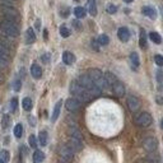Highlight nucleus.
Segmentation results:
<instances>
[{
  "label": "nucleus",
  "instance_id": "f257e3e1",
  "mask_svg": "<svg viewBox=\"0 0 163 163\" xmlns=\"http://www.w3.org/2000/svg\"><path fill=\"white\" fill-rule=\"evenodd\" d=\"M70 93L73 94V97H75L76 99H79L82 103H86V102H89L93 96L82 86L78 80H74L71 82V84H70Z\"/></svg>",
  "mask_w": 163,
  "mask_h": 163
},
{
  "label": "nucleus",
  "instance_id": "f03ea898",
  "mask_svg": "<svg viewBox=\"0 0 163 163\" xmlns=\"http://www.w3.org/2000/svg\"><path fill=\"white\" fill-rule=\"evenodd\" d=\"M78 82H79V83L83 86L93 97H97V96H99V94L102 93V91L97 87V84L93 82V79L88 75V73H87V74H82V75L78 78Z\"/></svg>",
  "mask_w": 163,
  "mask_h": 163
},
{
  "label": "nucleus",
  "instance_id": "7ed1b4c3",
  "mask_svg": "<svg viewBox=\"0 0 163 163\" xmlns=\"http://www.w3.org/2000/svg\"><path fill=\"white\" fill-rule=\"evenodd\" d=\"M0 31H2L3 36L9 37V38L10 37L14 38V37L19 36V28H18L17 23L15 22H10V20H7V19H4L3 22L0 23Z\"/></svg>",
  "mask_w": 163,
  "mask_h": 163
},
{
  "label": "nucleus",
  "instance_id": "20e7f679",
  "mask_svg": "<svg viewBox=\"0 0 163 163\" xmlns=\"http://www.w3.org/2000/svg\"><path fill=\"white\" fill-rule=\"evenodd\" d=\"M71 148L76 152V150H82L83 149V138H82V134L79 131L78 128L71 126L70 128V143Z\"/></svg>",
  "mask_w": 163,
  "mask_h": 163
},
{
  "label": "nucleus",
  "instance_id": "39448f33",
  "mask_svg": "<svg viewBox=\"0 0 163 163\" xmlns=\"http://www.w3.org/2000/svg\"><path fill=\"white\" fill-rule=\"evenodd\" d=\"M88 75L93 79V82L97 84V87L101 91H105V89L110 88L108 84H107V82H106V79H105V74H102L101 70H98V69H91L88 71Z\"/></svg>",
  "mask_w": 163,
  "mask_h": 163
},
{
  "label": "nucleus",
  "instance_id": "423d86ee",
  "mask_svg": "<svg viewBox=\"0 0 163 163\" xmlns=\"http://www.w3.org/2000/svg\"><path fill=\"white\" fill-rule=\"evenodd\" d=\"M0 12L4 15V18L10 22H17L19 19V14L14 7H8V5H0Z\"/></svg>",
  "mask_w": 163,
  "mask_h": 163
},
{
  "label": "nucleus",
  "instance_id": "0eeeda50",
  "mask_svg": "<svg viewBox=\"0 0 163 163\" xmlns=\"http://www.w3.org/2000/svg\"><path fill=\"white\" fill-rule=\"evenodd\" d=\"M152 122H153V117L148 112H141L135 117V124L140 128H148L149 125H152Z\"/></svg>",
  "mask_w": 163,
  "mask_h": 163
},
{
  "label": "nucleus",
  "instance_id": "6e6552de",
  "mask_svg": "<svg viewBox=\"0 0 163 163\" xmlns=\"http://www.w3.org/2000/svg\"><path fill=\"white\" fill-rule=\"evenodd\" d=\"M74 149L71 148L70 144H65V145H61L59 149V154L60 157L63 158L64 160H71L74 158Z\"/></svg>",
  "mask_w": 163,
  "mask_h": 163
},
{
  "label": "nucleus",
  "instance_id": "1a4fd4ad",
  "mask_svg": "<svg viewBox=\"0 0 163 163\" xmlns=\"http://www.w3.org/2000/svg\"><path fill=\"white\" fill-rule=\"evenodd\" d=\"M157 147H158V141L153 136H148V138H145L144 140H143V148H144L147 152H149V153L154 152L157 149Z\"/></svg>",
  "mask_w": 163,
  "mask_h": 163
},
{
  "label": "nucleus",
  "instance_id": "9d476101",
  "mask_svg": "<svg viewBox=\"0 0 163 163\" xmlns=\"http://www.w3.org/2000/svg\"><path fill=\"white\" fill-rule=\"evenodd\" d=\"M80 106H82V102H80L79 99H76L75 97H70V98H68L66 102H65L66 110H68V111H71V112L78 111V110L80 108Z\"/></svg>",
  "mask_w": 163,
  "mask_h": 163
},
{
  "label": "nucleus",
  "instance_id": "9b49d317",
  "mask_svg": "<svg viewBox=\"0 0 163 163\" xmlns=\"http://www.w3.org/2000/svg\"><path fill=\"white\" fill-rule=\"evenodd\" d=\"M126 105H128V107L131 112H136L140 108V101L135 96H129L128 99H126Z\"/></svg>",
  "mask_w": 163,
  "mask_h": 163
},
{
  "label": "nucleus",
  "instance_id": "f8f14e48",
  "mask_svg": "<svg viewBox=\"0 0 163 163\" xmlns=\"http://www.w3.org/2000/svg\"><path fill=\"white\" fill-rule=\"evenodd\" d=\"M111 89H112V92H113V94L115 96H117V97H122L125 94V86L121 83L120 80H117L116 83L111 87Z\"/></svg>",
  "mask_w": 163,
  "mask_h": 163
},
{
  "label": "nucleus",
  "instance_id": "ddd939ff",
  "mask_svg": "<svg viewBox=\"0 0 163 163\" xmlns=\"http://www.w3.org/2000/svg\"><path fill=\"white\" fill-rule=\"evenodd\" d=\"M117 37L120 41L122 42H128L130 39V31L126 28V27H120L118 31H117Z\"/></svg>",
  "mask_w": 163,
  "mask_h": 163
},
{
  "label": "nucleus",
  "instance_id": "4468645a",
  "mask_svg": "<svg viewBox=\"0 0 163 163\" xmlns=\"http://www.w3.org/2000/svg\"><path fill=\"white\" fill-rule=\"evenodd\" d=\"M31 75L34 79H39L41 76H42V69H41V66L37 65V64H33L31 66Z\"/></svg>",
  "mask_w": 163,
  "mask_h": 163
},
{
  "label": "nucleus",
  "instance_id": "2eb2a0df",
  "mask_svg": "<svg viewBox=\"0 0 163 163\" xmlns=\"http://www.w3.org/2000/svg\"><path fill=\"white\" fill-rule=\"evenodd\" d=\"M105 79H106V82H107V84H108L110 88L118 80V79L116 78V75H115L113 73H111V71H106V73H105Z\"/></svg>",
  "mask_w": 163,
  "mask_h": 163
},
{
  "label": "nucleus",
  "instance_id": "dca6fc26",
  "mask_svg": "<svg viewBox=\"0 0 163 163\" xmlns=\"http://www.w3.org/2000/svg\"><path fill=\"white\" fill-rule=\"evenodd\" d=\"M141 12H143V14H144L145 17H148L150 19H155L157 18V12L152 7H144L141 9Z\"/></svg>",
  "mask_w": 163,
  "mask_h": 163
},
{
  "label": "nucleus",
  "instance_id": "f3484780",
  "mask_svg": "<svg viewBox=\"0 0 163 163\" xmlns=\"http://www.w3.org/2000/svg\"><path fill=\"white\" fill-rule=\"evenodd\" d=\"M63 61H64V64H66V65H71L75 61V56L70 51H65L63 54Z\"/></svg>",
  "mask_w": 163,
  "mask_h": 163
},
{
  "label": "nucleus",
  "instance_id": "a211bd4d",
  "mask_svg": "<svg viewBox=\"0 0 163 163\" xmlns=\"http://www.w3.org/2000/svg\"><path fill=\"white\" fill-rule=\"evenodd\" d=\"M61 105H63V101H57V103L55 105V107H54V112H52V116H51V121L52 122H55L56 120H57V117H59V115H60V111H61Z\"/></svg>",
  "mask_w": 163,
  "mask_h": 163
},
{
  "label": "nucleus",
  "instance_id": "6ab92c4d",
  "mask_svg": "<svg viewBox=\"0 0 163 163\" xmlns=\"http://www.w3.org/2000/svg\"><path fill=\"white\" fill-rule=\"evenodd\" d=\"M34 41H36V33L32 28H28L27 32H26V42L28 45H31V44L34 42Z\"/></svg>",
  "mask_w": 163,
  "mask_h": 163
},
{
  "label": "nucleus",
  "instance_id": "aec40b11",
  "mask_svg": "<svg viewBox=\"0 0 163 163\" xmlns=\"http://www.w3.org/2000/svg\"><path fill=\"white\" fill-rule=\"evenodd\" d=\"M45 159V154L42 150H38L36 149L33 153V163H42Z\"/></svg>",
  "mask_w": 163,
  "mask_h": 163
},
{
  "label": "nucleus",
  "instance_id": "412c9836",
  "mask_svg": "<svg viewBox=\"0 0 163 163\" xmlns=\"http://www.w3.org/2000/svg\"><path fill=\"white\" fill-rule=\"evenodd\" d=\"M88 12L92 17L97 15V4H96V0H88Z\"/></svg>",
  "mask_w": 163,
  "mask_h": 163
},
{
  "label": "nucleus",
  "instance_id": "4be33fe9",
  "mask_svg": "<svg viewBox=\"0 0 163 163\" xmlns=\"http://www.w3.org/2000/svg\"><path fill=\"white\" fill-rule=\"evenodd\" d=\"M22 106H23V110L24 111H31L32 110V99L29 97H24L23 101H22Z\"/></svg>",
  "mask_w": 163,
  "mask_h": 163
},
{
  "label": "nucleus",
  "instance_id": "5701e85b",
  "mask_svg": "<svg viewBox=\"0 0 163 163\" xmlns=\"http://www.w3.org/2000/svg\"><path fill=\"white\" fill-rule=\"evenodd\" d=\"M74 14H75V17H76L78 19H82V18H84V17H86L87 12H86V9H84V8H82V7H76V8L74 9Z\"/></svg>",
  "mask_w": 163,
  "mask_h": 163
},
{
  "label": "nucleus",
  "instance_id": "b1692460",
  "mask_svg": "<svg viewBox=\"0 0 163 163\" xmlns=\"http://www.w3.org/2000/svg\"><path fill=\"white\" fill-rule=\"evenodd\" d=\"M130 60H131V64H133V68L136 69L140 64V61H139V55L136 52H131L130 54Z\"/></svg>",
  "mask_w": 163,
  "mask_h": 163
},
{
  "label": "nucleus",
  "instance_id": "393cba45",
  "mask_svg": "<svg viewBox=\"0 0 163 163\" xmlns=\"http://www.w3.org/2000/svg\"><path fill=\"white\" fill-rule=\"evenodd\" d=\"M38 141H39V144L45 147L47 144V133L46 131H41L39 135H38Z\"/></svg>",
  "mask_w": 163,
  "mask_h": 163
},
{
  "label": "nucleus",
  "instance_id": "a878e982",
  "mask_svg": "<svg viewBox=\"0 0 163 163\" xmlns=\"http://www.w3.org/2000/svg\"><path fill=\"white\" fill-rule=\"evenodd\" d=\"M149 38L153 41L154 44H157V45H159V44L162 42V37H160L159 33H157V32H150V33H149Z\"/></svg>",
  "mask_w": 163,
  "mask_h": 163
},
{
  "label": "nucleus",
  "instance_id": "bb28decb",
  "mask_svg": "<svg viewBox=\"0 0 163 163\" xmlns=\"http://www.w3.org/2000/svg\"><path fill=\"white\" fill-rule=\"evenodd\" d=\"M97 41H98V44H99L101 46H106V45H108V42H110V38H108V36H106V34H101Z\"/></svg>",
  "mask_w": 163,
  "mask_h": 163
},
{
  "label": "nucleus",
  "instance_id": "cd10ccee",
  "mask_svg": "<svg viewBox=\"0 0 163 163\" xmlns=\"http://www.w3.org/2000/svg\"><path fill=\"white\" fill-rule=\"evenodd\" d=\"M22 134H23V126H22V124H17L15 125V128H14V135H15V138H20L22 136Z\"/></svg>",
  "mask_w": 163,
  "mask_h": 163
},
{
  "label": "nucleus",
  "instance_id": "c85d7f7f",
  "mask_svg": "<svg viewBox=\"0 0 163 163\" xmlns=\"http://www.w3.org/2000/svg\"><path fill=\"white\" fill-rule=\"evenodd\" d=\"M139 44H140V47H141V49H145V47H147V38H145V33H144V31H143V29H141V34H140Z\"/></svg>",
  "mask_w": 163,
  "mask_h": 163
},
{
  "label": "nucleus",
  "instance_id": "c756f323",
  "mask_svg": "<svg viewBox=\"0 0 163 163\" xmlns=\"http://www.w3.org/2000/svg\"><path fill=\"white\" fill-rule=\"evenodd\" d=\"M9 124H10V117H9V115H4V116H3V120H2V126H3V129H7V128L9 126Z\"/></svg>",
  "mask_w": 163,
  "mask_h": 163
},
{
  "label": "nucleus",
  "instance_id": "7c9ffc66",
  "mask_svg": "<svg viewBox=\"0 0 163 163\" xmlns=\"http://www.w3.org/2000/svg\"><path fill=\"white\" fill-rule=\"evenodd\" d=\"M60 34H61V37L68 38V37L70 36V31H69L65 26H63V27H60Z\"/></svg>",
  "mask_w": 163,
  "mask_h": 163
},
{
  "label": "nucleus",
  "instance_id": "2f4dec72",
  "mask_svg": "<svg viewBox=\"0 0 163 163\" xmlns=\"http://www.w3.org/2000/svg\"><path fill=\"white\" fill-rule=\"evenodd\" d=\"M17 107H18V98L14 97V98H12V102H10V111H12V112H15V111H17Z\"/></svg>",
  "mask_w": 163,
  "mask_h": 163
},
{
  "label": "nucleus",
  "instance_id": "473e14b6",
  "mask_svg": "<svg viewBox=\"0 0 163 163\" xmlns=\"http://www.w3.org/2000/svg\"><path fill=\"white\" fill-rule=\"evenodd\" d=\"M20 88H22V82H20V79H15L14 80V84H13V89L15 92H19Z\"/></svg>",
  "mask_w": 163,
  "mask_h": 163
},
{
  "label": "nucleus",
  "instance_id": "72a5a7b5",
  "mask_svg": "<svg viewBox=\"0 0 163 163\" xmlns=\"http://www.w3.org/2000/svg\"><path fill=\"white\" fill-rule=\"evenodd\" d=\"M28 143H29V145L32 147V148H37V139H36V136L34 135H31L29 138H28Z\"/></svg>",
  "mask_w": 163,
  "mask_h": 163
},
{
  "label": "nucleus",
  "instance_id": "f704fd0d",
  "mask_svg": "<svg viewBox=\"0 0 163 163\" xmlns=\"http://www.w3.org/2000/svg\"><path fill=\"white\" fill-rule=\"evenodd\" d=\"M0 157H2L5 162H8L9 159H10V155H9V152L7 150V149H3L2 152H0Z\"/></svg>",
  "mask_w": 163,
  "mask_h": 163
},
{
  "label": "nucleus",
  "instance_id": "c9c22d12",
  "mask_svg": "<svg viewBox=\"0 0 163 163\" xmlns=\"http://www.w3.org/2000/svg\"><path fill=\"white\" fill-rule=\"evenodd\" d=\"M154 61L158 66H163V56L162 55H155L154 56Z\"/></svg>",
  "mask_w": 163,
  "mask_h": 163
},
{
  "label": "nucleus",
  "instance_id": "e433bc0d",
  "mask_svg": "<svg viewBox=\"0 0 163 163\" xmlns=\"http://www.w3.org/2000/svg\"><path fill=\"white\" fill-rule=\"evenodd\" d=\"M116 12H117V7H115V5H112V4L107 5V13H110V14H115Z\"/></svg>",
  "mask_w": 163,
  "mask_h": 163
},
{
  "label": "nucleus",
  "instance_id": "4c0bfd02",
  "mask_svg": "<svg viewBox=\"0 0 163 163\" xmlns=\"http://www.w3.org/2000/svg\"><path fill=\"white\" fill-rule=\"evenodd\" d=\"M0 5H8V7H13L12 0H0Z\"/></svg>",
  "mask_w": 163,
  "mask_h": 163
},
{
  "label": "nucleus",
  "instance_id": "58836bf2",
  "mask_svg": "<svg viewBox=\"0 0 163 163\" xmlns=\"http://www.w3.org/2000/svg\"><path fill=\"white\" fill-rule=\"evenodd\" d=\"M41 59H42V61H44L45 64H47L49 61H50V55H49V54H45V55H42V57H41Z\"/></svg>",
  "mask_w": 163,
  "mask_h": 163
},
{
  "label": "nucleus",
  "instance_id": "ea45409f",
  "mask_svg": "<svg viewBox=\"0 0 163 163\" xmlns=\"http://www.w3.org/2000/svg\"><path fill=\"white\" fill-rule=\"evenodd\" d=\"M157 80H158V82H162V80H163V71H162V70H159V71L157 73Z\"/></svg>",
  "mask_w": 163,
  "mask_h": 163
},
{
  "label": "nucleus",
  "instance_id": "a19ab883",
  "mask_svg": "<svg viewBox=\"0 0 163 163\" xmlns=\"http://www.w3.org/2000/svg\"><path fill=\"white\" fill-rule=\"evenodd\" d=\"M97 42H98V41H96V39L92 41V46H93V49H94L96 51H98V45H99V44L97 45Z\"/></svg>",
  "mask_w": 163,
  "mask_h": 163
},
{
  "label": "nucleus",
  "instance_id": "79ce46f5",
  "mask_svg": "<svg viewBox=\"0 0 163 163\" xmlns=\"http://www.w3.org/2000/svg\"><path fill=\"white\" fill-rule=\"evenodd\" d=\"M28 120H29V124H31V126H34V125H36V122H34V118H33L32 116H29V117H28Z\"/></svg>",
  "mask_w": 163,
  "mask_h": 163
},
{
  "label": "nucleus",
  "instance_id": "37998d69",
  "mask_svg": "<svg viewBox=\"0 0 163 163\" xmlns=\"http://www.w3.org/2000/svg\"><path fill=\"white\" fill-rule=\"evenodd\" d=\"M73 26H74L75 28L80 29V24H79V22H78V20H74V22H73Z\"/></svg>",
  "mask_w": 163,
  "mask_h": 163
},
{
  "label": "nucleus",
  "instance_id": "c03bdc74",
  "mask_svg": "<svg viewBox=\"0 0 163 163\" xmlns=\"http://www.w3.org/2000/svg\"><path fill=\"white\" fill-rule=\"evenodd\" d=\"M36 28H37V29H39V28H41V20H39V19H37V20H36Z\"/></svg>",
  "mask_w": 163,
  "mask_h": 163
},
{
  "label": "nucleus",
  "instance_id": "a18cd8bd",
  "mask_svg": "<svg viewBox=\"0 0 163 163\" xmlns=\"http://www.w3.org/2000/svg\"><path fill=\"white\" fill-rule=\"evenodd\" d=\"M4 82V75L2 74V71H0V83H3Z\"/></svg>",
  "mask_w": 163,
  "mask_h": 163
},
{
  "label": "nucleus",
  "instance_id": "49530a36",
  "mask_svg": "<svg viewBox=\"0 0 163 163\" xmlns=\"http://www.w3.org/2000/svg\"><path fill=\"white\" fill-rule=\"evenodd\" d=\"M157 102H158V103H163V98H160V97H157Z\"/></svg>",
  "mask_w": 163,
  "mask_h": 163
},
{
  "label": "nucleus",
  "instance_id": "de8ad7c7",
  "mask_svg": "<svg viewBox=\"0 0 163 163\" xmlns=\"http://www.w3.org/2000/svg\"><path fill=\"white\" fill-rule=\"evenodd\" d=\"M44 37H45V39L47 38V29H44Z\"/></svg>",
  "mask_w": 163,
  "mask_h": 163
},
{
  "label": "nucleus",
  "instance_id": "09e8293b",
  "mask_svg": "<svg viewBox=\"0 0 163 163\" xmlns=\"http://www.w3.org/2000/svg\"><path fill=\"white\" fill-rule=\"evenodd\" d=\"M0 163H7V162H5V160H4L2 157H0Z\"/></svg>",
  "mask_w": 163,
  "mask_h": 163
},
{
  "label": "nucleus",
  "instance_id": "8fccbe9b",
  "mask_svg": "<svg viewBox=\"0 0 163 163\" xmlns=\"http://www.w3.org/2000/svg\"><path fill=\"white\" fill-rule=\"evenodd\" d=\"M125 3H131V2H134V0H124Z\"/></svg>",
  "mask_w": 163,
  "mask_h": 163
},
{
  "label": "nucleus",
  "instance_id": "3c124183",
  "mask_svg": "<svg viewBox=\"0 0 163 163\" xmlns=\"http://www.w3.org/2000/svg\"><path fill=\"white\" fill-rule=\"evenodd\" d=\"M160 126H162V129H163V118L160 120Z\"/></svg>",
  "mask_w": 163,
  "mask_h": 163
}]
</instances>
